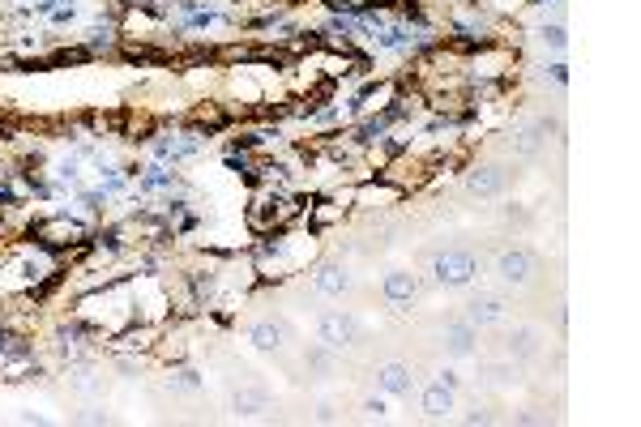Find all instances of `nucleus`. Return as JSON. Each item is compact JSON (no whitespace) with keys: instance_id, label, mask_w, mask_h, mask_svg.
Returning a JSON list of instances; mask_svg holds the SVG:
<instances>
[{"instance_id":"11","label":"nucleus","mask_w":641,"mask_h":427,"mask_svg":"<svg viewBox=\"0 0 641 427\" xmlns=\"http://www.w3.org/2000/svg\"><path fill=\"white\" fill-rule=\"evenodd\" d=\"M445 346H449L453 355H471V351H475V325H471V321H453V325L445 329Z\"/></svg>"},{"instance_id":"5","label":"nucleus","mask_w":641,"mask_h":427,"mask_svg":"<svg viewBox=\"0 0 641 427\" xmlns=\"http://www.w3.org/2000/svg\"><path fill=\"white\" fill-rule=\"evenodd\" d=\"M505 171L501 167H479V171H471V180H466V188L475 192V197H496L501 188H505Z\"/></svg>"},{"instance_id":"15","label":"nucleus","mask_w":641,"mask_h":427,"mask_svg":"<svg viewBox=\"0 0 641 427\" xmlns=\"http://www.w3.org/2000/svg\"><path fill=\"white\" fill-rule=\"evenodd\" d=\"M141 192H158V188H171V171L167 167H150L145 175H141V184H137Z\"/></svg>"},{"instance_id":"16","label":"nucleus","mask_w":641,"mask_h":427,"mask_svg":"<svg viewBox=\"0 0 641 427\" xmlns=\"http://www.w3.org/2000/svg\"><path fill=\"white\" fill-rule=\"evenodd\" d=\"M376 38V47H402V43H411V30L406 26H389L385 34H372Z\"/></svg>"},{"instance_id":"1","label":"nucleus","mask_w":641,"mask_h":427,"mask_svg":"<svg viewBox=\"0 0 641 427\" xmlns=\"http://www.w3.org/2000/svg\"><path fill=\"white\" fill-rule=\"evenodd\" d=\"M475 274H479V261L471 252H436L432 257V278L441 287H466V282H475Z\"/></svg>"},{"instance_id":"4","label":"nucleus","mask_w":641,"mask_h":427,"mask_svg":"<svg viewBox=\"0 0 641 427\" xmlns=\"http://www.w3.org/2000/svg\"><path fill=\"white\" fill-rule=\"evenodd\" d=\"M509 317V304L501 299V295H492V291H479L475 299H471V312H466V321L475 325V329H483V325H501Z\"/></svg>"},{"instance_id":"13","label":"nucleus","mask_w":641,"mask_h":427,"mask_svg":"<svg viewBox=\"0 0 641 427\" xmlns=\"http://www.w3.org/2000/svg\"><path fill=\"white\" fill-rule=\"evenodd\" d=\"M509 355H513V359H535V355H539V334H535V329H513Z\"/></svg>"},{"instance_id":"17","label":"nucleus","mask_w":641,"mask_h":427,"mask_svg":"<svg viewBox=\"0 0 641 427\" xmlns=\"http://www.w3.org/2000/svg\"><path fill=\"white\" fill-rule=\"evenodd\" d=\"M398 115H402V107H389V111H385L381 120H372V124H364V141H372V137H381V133H385V128H389V124H394Z\"/></svg>"},{"instance_id":"3","label":"nucleus","mask_w":641,"mask_h":427,"mask_svg":"<svg viewBox=\"0 0 641 427\" xmlns=\"http://www.w3.org/2000/svg\"><path fill=\"white\" fill-rule=\"evenodd\" d=\"M496 274H501V282L522 287V282H530V274H535V257H530L526 248H509V252L496 257Z\"/></svg>"},{"instance_id":"21","label":"nucleus","mask_w":641,"mask_h":427,"mask_svg":"<svg viewBox=\"0 0 641 427\" xmlns=\"http://www.w3.org/2000/svg\"><path fill=\"white\" fill-rule=\"evenodd\" d=\"M548 4H560V0H548Z\"/></svg>"},{"instance_id":"10","label":"nucleus","mask_w":641,"mask_h":427,"mask_svg":"<svg viewBox=\"0 0 641 427\" xmlns=\"http://www.w3.org/2000/svg\"><path fill=\"white\" fill-rule=\"evenodd\" d=\"M548 128H556L552 120H535V124H526L518 137H513V154H535L539 145H543V133Z\"/></svg>"},{"instance_id":"19","label":"nucleus","mask_w":641,"mask_h":427,"mask_svg":"<svg viewBox=\"0 0 641 427\" xmlns=\"http://www.w3.org/2000/svg\"><path fill=\"white\" fill-rule=\"evenodd\" d=\"M235 411H240V415H257V411H261V398H257V393H235Z\"/></svg>"},{"instance_id":"2","label":"nucleus","mask_w":641,"mask_h":427,"mask_svg":"<svg viewBox=\"0 0 641 427\" xmlns=\"http://www.w3.org/2000/svg\"><path fill=\"white\" fill-rule=\"evenodd\" d=\"M317 334H321V342H325L329 351H342V346L355 342L359 325H355V317H347V312H325L321 325H317Z\"/></svg>"},{"instance_id":"7","label":"nucleus","mask_w":641,"mask_h":427,"mask_svg":"<svg viewBox=\"0 0 641 427\" xmlns=\"http://www.w3.org/2000/svg\"><path fill=\"white\" fill-rule=\"evenodd\" d=\"M317 291H321V295H334V299L347 295V291H351L347 269H342V265H321V269H317Z\"/></svg>"},{"instance_id":"8","label":"nucleus","mask_w":641,"mask_h":427,"mask_svg":"<svg viewBox=\"0 0 641 427\" xmlns=\"http://www.w3.org/2000/svg\"><path fill=\"white\" fill-rule=\"evenodd\" d=\"M449 411H453V389H449L445 381H436V385L424 393V415H428V419H445Z\"/></svg>"},{"instance_id":"14","label":"nucleus","mask_w":641,"mask_h":427,"mask_svg":"<svg viewBox=\"0 0 641 427\" xmlns=\"http://www.w3.org/2000/svg\"><path fill=\"white\" fill-rule=\"evenodd\" d=\"M154 154L175 163V158H188V154H197V141H193V137H184V141H180V137H167V141H158V145H154Z\"/></svg>"},{"instance_id":"6","label":"nucleus","mask_w":641,"mask_h":427,"mask_svg":"<svg viewBox=\"0 0 641 427\" xmlns=\"http://www.w3.org/2000/svg\"><path fill=\"white\" fill-rule=\"evenodd\" d=\"M376 385H381L385 393H394V398H406V393H411V368H406V364H385V368L376 372Z\"/></svg>"},{"instance_id":"18","label":"nucleus","mask_w":641,"mask_h":427,"mask_svg":"<svg viewBox=\"0 0 641 427\" xmlns=\"http://www.w3.org/2000/svg\"><path fill=\"white\" fill-rule=\"evenodd\" d=\"M539 34H543V43H548V47H556V51H565V47H569V34H565V26H543Z\"/></svg>"},{"instance_id":"12","label":"nucleus","mask_w":641,"mask_h":427,"mask_svg":"<svg viewBox=\"0 0 641 427\" xmlns=\"http://www.w3.org/2000/svg\"><path fill=\"white\" fill-rule=\"evenodd\" d=\"M248 342H252L257 351H278V346H282V325H270V321H257V325L248 329Z\"/></svg>"},{"instance_id":"9","label":"nucleus","mask_w":641,"mask_h":427,"mask_svg":"<svg viewBox=\"0 0 641 427\" xmlns=\"http://www.w3.org/2000/svg\"><path fill=\"white\" fill-rule=\"evenodd\" d=\"M415 291H419L415 274H406V269H394V274H385V295H389L394 304H406V299H415Z\"/></svg>"},{"instance_id":"20","label":"nucleus","mask_w":641,"mask_h":427,"mask_svg":"<svg viewBox=\"0 0 641 427\" xmlns=\"http://www.w3.org/2000/svg\"><path fill=\"white\" fill-rule=\"evenodd\" d=\"M552 77H556L560 86H569V64H552Z\"/></svg>"}]
</instances>
